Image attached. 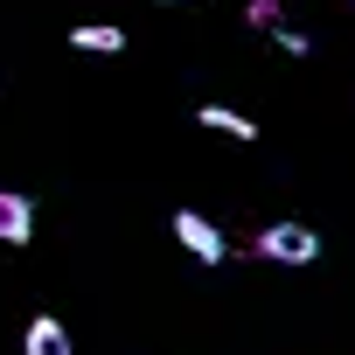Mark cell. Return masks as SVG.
<instances>
[{
    "instance_id": "cell-3",
    "label": "cell",
    "mask_w": 355,
    "mask_h": 355,
    "mask_svg": "<svg viewBox=\"0 0 355 355\" xmlns=\"http://www.w3.org/2000/svg\"><path fill=\"white\" fill-rule=\"evenodd\" d=\"M28 237H35V202H28L21 189H0V244L21 251Z\"/></svg>"
},
{
    "instance_id": "cell-2",
    "label": "cell",
    "mask_w": 355,
    "mask_h": 355,
    "mask_svg": "<svg viewBox=\"0 0 355 355\" xmlns=\"http://www.w3.org/2000/svg\"><path fill=\"white\" fill-rule=\"evenodd\" d=\"M174 237H182V251H189L196 265H223V258H230V237H223L202 209H174Z\"/></svg>"
},
{
    "instance_id": "cell-6",
    "label": "cell",
    "mask_w": 355,
    "mask_h": 355,
    "mask_svg": "<svg viewBox=\"0 0 355 355\" xmlns=\"http://www.w3.org/2000/svg\"><path fill=\"white\" fill-rule=\"evenodd\" d=\"M196 125H209V132H223V139H237V146H251V139H258V125H251L237 105H202V112H196Z\"/></svg>"
},
{
    "instance_id": "cell-5",
    "label": "cell",
    "mask_w": 355,
    "mask_h": 355,
    "mask_svg": "<svg viewBox=\"0 0 355 355\" xmlns=\"http://www.w3.org/2000/svg\"><path fill=\"white\" fill-rule=\"evenodd\" d=\"M70 49H77V56H119V49H125V28H112V21H77V28H70Z\"/></svg>"
},
{
    "instance_id": "cell-9",
    "label": "cell",
    "mask_w": 355,
    "mask_h": 355,
    "mask_svg": "<svg viewBox=\"0 0 355 355\" xmlns=\"http://www.w3.org/2000/svg\"><path fill=\"white\" fill-rule=\"evenodd\" d=\"M196 8H202V0H196Z\"/></svg>"
},
{
    "instance_id": "cell-1",
    "label": "cell",
    "mask_w": 355,
    "mask_h": 355,
    "mask_svg": "<svg viewBox=\"0 0 355 355\" xmlns=\"http://www.w3.org/2000/svg\"><path fill=\"white\" fill-rule=\"evenodd\" d=\"M251 258H265V265H313L320 258V230H306V223H265L251 237Z\"/></svg>"
},
{
    "instance_id": "cell-7",
    "label": "cell",
    "mask_w": 355,
    "mask_h": 355,
    "mask_svg": "<svg viewBox=\"0 0 355 355\" xmlns=\"http://www.w3.org/2000/svg\"><path fill=\"white\" fill-rule=\"evenodd\" d=\"M244 21H251L258 35H279V28H286V8H279V0H244Z\"/></svg>"
},
{
    "instance_id": "cell-4",
    "label": "cell",
    "mask_w": 355,
    "mask_h": 355,
    "mask_svg": "<svg viewBox=\"0 0 355 355\" xmlns=\"http://www.w3.org/2000/svg\"><path fill=\"white\" fill-rule=\"evenodd\" d=\"M21 355H77V341H70V327L56 313H35L28 334H21Z\"/></svg>"
},
{
    "instance_id": "cell-8",
    "label": "cell",
    "mask_w": 355,
    "mask_h": 355,
    "mask_svg": "<svg viewBox=\"0 0 355 355\" xmlns=\"http://www.w3.org/2000/svg\"><path fill=\"white\" fill-rule=\"evenodd\" d=\"M272 42H279L286 56H313V35H306V28H293V21H286V28H279Z\"/></svg>"
}]
</instances>
